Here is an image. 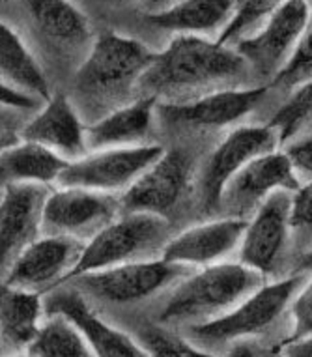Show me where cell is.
Returning a JSON list of instances; mask_svg holds the SVG:
<instances>
[{"label":"cell","instance_id":"35","mask_svg":"<svg viewBox=\"0 0 312 357\" xmlns=\"http://www.w3.org/2000/svg\"><path fill=\"white\" fill-rule=\"evenodd\" d=\"M284 152L292 159L295 170L299 174H306L312 178V135L290 142Z\"/></svg>","mask_w":312,"mask_h":357},{"label":"cell","instance_id":"4","mask_svg":"<svg viewBox=\"0 0 312 357\" xmlns=\"http://www.w3.org/2000/svg\"><path fill=\"white\" fill-rule=\"evenodd\" d=\"M155 53L144 41L118 32L98 36L83 64L75 70L77 92L95 105L114 103L116 109L127 105L136 100L131 94H136Z\"/></svg>","mask_w":312,"mask_h":357},{"label":"cell","instance_id":"17","mask_svg":"<svg viewBox=\"0 0 312 357\" xmlns=\"http://www.w3.org/2000/svg\"><path fill=\"white\" fill-rule=\"evenodd\" d=\"M21 139L53 150L68 161L90 152L88 123L83 122L75 105L64 94H53L24 122Z\"/></svg>","mask_w":312,"mask_h":357},{"label":"cell","instance_id":"31","mask_svg":"<svg viewBox=\"0 0 312 357\" xmlns=\"http://www.w3.org/2000/svg\"><path fill=\"white\" fill-rule=\"evenodd\" d=\"M290 340L305 339L312 335V273L306 277L299 292L295 294L290 305Z\"/></svg>","mask_w":312,"mask_h":357},{"label":"cell","instance_id":"37","mask_svg":"<svg viewBox=\"0 0 312 357\" xmlns=\"http://www.w3.org/2000/svg\"><path fill=\"white\" fill-rule=\"evenodd\" d=\"M279 357H312V335L305 339L284 342Z\"/></svg>","mask_w":312,"mask_h":357},{"label":"cell","instance_id":"19","mask_svg":"<svg viewBox=\"0 0 312 357\" xmlns=\"http://www.w3.org/2000/svg\"><path fill=\"white\" fill-rule=\"evenodd\" d=\"M270 84L230 88L202 96L187 103H157V112L166 123L189 128H224L242 120L267 96Z\"/></svg>","mask_w":312,"mask_h":357},{"label":"cell","instance_id":"29","mask_svg":"<svg viewBox=\"0 0 312 357\" xmlns=\"http://www.w3.org/2000/svg\"><path fill=\"white\" fill-rule=\"evenodd\" d=\"M312 120V77L305 84L295 88L283 109L271 118V126L277 129L281 142H288L301 128Z\"/></svg>","mask_w":312,"mask_h":357},{"label":"cell","instance_id":"3","mask_svg":"<svg viewBox=\"0 0 312 357\" xmlns=\"http://www.w3.org/2000/svg\"><path fill=\"white\" fill-rule=\"evenodd\" d=\"M306 277L305 273H292L264 282L223 318L182 333L193 344L219 357L243 340H265L283 346L290 337V305Z\"/></svg>","mask_w":312,"mask_h":357},{"label":"cell","instance_id":"34","mask_svg":"<svg viewBox=\"0 0 312 357\" xmlns=\"http://www.w3.org/2000/svg\"><path fill=\"white\" fill-rule=\"evenodd\" d=\"M281 344L265 342V340H243L230 346L221 357H279Z\"/></svg>","mask_w":312,"mask_h":357},{"label":"cell","instance_id":"7","mask_svg":"<svg viewBox=\"0 0 312 357\" xmlns=\"http://www.w3.org/2000/svg\"><path fill=\"white\" fill-rule=\"evenodd\" d=\"M165 153L159 144L103 148L70 161L58 185L124 195Z\"/></svg>","mask_w":312,"mask_h":357},{"label":"cell","instance_id":"22","mask_svg":"<svg viewBox=\"0 0 312 357\" xmlns=\"http://www.w3.org/2000/svg\"><path fill=\"white\" fill-rule=\"evenodd\" d=\"M142 15L148 26L166 34L219 40L232 21L234 0H180L163 12Z\"/></svg>","mask_w":312,"mask_h":357},{"label":"cell","instance_id":"23","mask_svg":"<svg viewBox=\"0 0 312 357\" xmlns=\"http://www.w3.org/2000/svg\"><path fill=\"white\" fill-rule=\"evenodd\" d=\"M157 101L153 98H136L127 105L107 112L88 123V148H125L148 144L146 137L153 123Z\"/></svg>","mask_w":312,"mask_h":357},{"label":"cell","instance_id":"25","mask_svg":"<svg viewBox=\"0 0 312 357\" xmlns=\"http://www.w3.org/2000/svg\"><path fill=\"white\" fill-rule=\"evenodd\" d=\"M0 81L40 101L51 98L42 64L17 30L0 21Z\"/></svg>","mask_w":312,"mask_h":357},{"label":"cell","instance_id":"24","mask_svg":"<svg viewBox=\"0 0 312 357\" xmlns=\"http://www.w3.org/2000/svg\"><path fill=\"white\" fill-rule=\"evenodd\" d=\"M68 159L30 141H17L0 153V189L8 185H58Z\"/></svg>","mask_w":312,"mask_h":357},{"label":"cell","instance_id":"39","mask_svg":"<svg viewBox=\"0 0 312 357\" xmlns=\"http://www.w3.org/2000/svg\"><path fill=\"white\" fill-rule=\"evenodd\" d=\"M294 273H305V275H311L312 273V247L306 252L301 255V258L295 264Z\"/></svg>","mask_w":312,"mask_h":357},{"label":"cell","instance_id":"27","mask_svg":"<svg viewBox=\"0 0 312 357\" xmlns=\"http://www.w3.org/2000/svg\"><path fill=\"white\" fill-rule=\"evenodd\" d=\"M30 357H98L88 340L62 314H47L40 335L29 350Z\"/></svg>","mask_w":312,"mask_h":357},{"label":"cell","instance_id":"12","mask_svg":"<svg viewBox=\"0 0 312 357\" xmlns=\"http://www.w3.org/2000/svg\"><path fill=\"white\" fill-rule=\"evenodd\" d=\"M30 29L60 59L83 64L98 36L71 0H21Z\"/></svg>","mask_w":312,"mask_h":357},{"label":"cell","instance_id":"26","mask_svg":"<svg viewBox=\"0 0 312 357\" xmlns=\"http://www.w3.org/2000/svg\"><path fill=\"white\" fill-rule=\"evenodd\" d=\"M122 328L141 342L150 357H219L193 344L180 329L155 322L148 314H133Z\"/></svg>","mask_w":312,"mask_h":357},{"label":"cell","instance_id":"6","mask_svg":"<svg viewBox=\"0 0 312 357\" xmlns=\"http://www.w3.org/2000/svg\"><path fill=\"white\" fill-rule=\"evenodd\" d=\"M171 238V222L165 215L124 211L116 221L86 241L83 257L70 279L114 266L161 258Z\"/></svg>","mask_w":312,"mask_h":357},{"label":"cell","instance_id":"9","mask_svg":"<svg viewBox=\"0 0 312 357\" xmlns=\"http://www.w3.org/2000/svg\"><path fill=\"white\" fill-rule=\"evenodd\" d=\"M309 15L311 0H288L256 34L234 45L247 60L253 75H258L265 84L277 79L294 56Z\"/></svg>","mask_w":312,"mask_h":357},{"label":"cell","instance_id":"20","mask_svg":"<svg viewBox=\"0 0 312 357\" xmlns=\"http://www.w3.org/2000/svg\"><path fill=\"white\" fill-rule=\"evenodd\" d=\"M187 158L180 150L161 155L144 174L120 195L124 211H150L165 215L187 188Z\"/></svg>","mask_w":312,"mask_h":357},{"label":"cell","instance_id":"13","mask_svg":"<svg viewBox=\"0 0 312 357\" xmlns=\"http://www.w3.org/2000/svg\"><path fill=\"white\" fill-rule=\"evenodd\" d=\"M290 232L292 191H279L265 199L247 222L240 247V262L270 279L281 268Z\"/></svg>","mask_w":312,"mask_h":357},{"label":"cell","instance_id":"1","mask_svg":"<svg viewBox=\"0 0 312 357\" xmlns=\"http://www.w3.org/2000/svg\"><path fill=\"white\" fill-rule=\"evenodd\" d=\"M253 70L230 45L198 36H174L139 82L136 98L157 103H187L202 96L245 88Z\"/></svg>","mask_w":312,"mask_h":357},{"label":"cell","instance_id":"2","mask_svg":"<svg viewBox=\"0 0 312 357\" xmlns=\"http://www.w3.org/2000/svg\"><path fill=\"white\" fill-rule=\"evenodd\" d=\"M264 282L267 279L262 273L242 262L213 264L178 282L150 307L148 317L163 326L185 331L223 318Z\"/></svg>","mask_w":312,"mask_h":357},{"label":"cell","instance_id":"15","mask_svg":"<svg viewBox=\"0 0 312 357\" xmlns=\"http://www.w3.org/2000/svg\"><path fill=\"white\" fill-rule=\"evenodd\" d=\"M279 144H281V135L271 123L234 129L215 148L212 158L208 159L204 176H202L204 204L210 210L219 208L223 191L230 180L256 158L275 152Z\"/></svg>","mask_w":312,"mask_h":357},{"label":"cell","instance_id":"16","mask_svg":"<svg viewBox=\"0 0 312 357\" xmlns=\"http://www.w3.org/2000/svg\"><path fill=\"white\" fill-rule=\"evenodd\" d=\"M299 185V172L295 170L288 153L275 150L251 161L230 180L224 188L219 208L232 210L228 217H242L240 213L243 211L258 210L260 204L273 193H294Z\"/></svg>","mask_w":312,"mask_h":357},{"label":"cell","instance_id":"21","mask_svg":"<svg viewBox=\"0 0 312 357\" xmlns=\"http://www.w3.org/2000/svg\"><path fill=\"white\" fill-rule=\"evenodd\" d=\"M45 318L43 294L0 282V357L29 354Z\"/></svg>","mask_w":312,"mask_h":357},{"label":"cell","instance_id":"30","mask_svg":"<svg viewBox=\"0 0 312 357\" xmlns=\"http://www.w3.org/2000/svg\"><path fill=\"white\" fill-rule=\"evenodd\" d=\"M312 77V0H311V15H309V23L305 26V32L301 36L297 49H295L294 56L277 75V79L271 82L270 86L283 88V90H292L299 88L305 84Z\"/></svg>","mask_w":312,"mask_h":357},{"label":"cell","instance_id":"14","mask_svg":"<svg viewBox=\"0 0 312 357\" xmlns=\"http://www.w3.org/2000/svg\"><path fill=\"white\" fill-rule=\"evenodd\" d=\"M47 185H8L0 191V281L26 247L43 234Z\"/></svg>","mask_w":312,"mask_h":357},{"label":"cell","instance_id":"36","mask_svg":"<svg viewBox=\"0 0 312 357\" xmlns=\"http://www.w3.org/2000/svg\"><path fill=\"white\" fill-rule=\"evenodd\" d=\"M0 103H2V105L15 107L19 111H24L29 112V114H32V112L38 111L45 101H40L36 100V98H32V96L23 94V92H19V90L12 88L10 84H6V82L0 81Z\"/></svg>","mask_w":312,"mask_h":357},{"label":"cell","instance_id":"33","mask_svg":"<svg viewBox=\"0 0 312 357\" xmlns=\"http://www.w3.org/2000/svg\"><path fill=\"white\" fill-rule=\"evenodd\" d=\"M29 116V112L0 103V153L21 141V131Z\"/></svg>","mask_w":312,"mask_h":357},{"label":"cell","instance_id":"18","mask_svg":"<svg viewBox=\"0 0 312 357\" xmlns=\"http://www.w3.org/2000/svg\"><path fill=\"white\" fill-rule=\"evenodd\" d=\"M247 222L242 217H223L191 227L182 234L172 236L161 258L193 270L226 262L232 252L240 251Z\"/></svg>","mask_w":312,"mask_h":357},{"label":"cell","instance_id":"40","mask_svg":"<svg viewBox=\"0 0 312 357\" xmlns=\"http://www.w3.org/2000/svg\"><path fill=\"white\" fill-rule=\"evenodd\" d=\"M107 4H111V6H116V8H125V6H131V4H141L142 0H105Z\"/></svg>","mask_w":312,"mask_h":357},{"label":"cell","instance_id":"10","mask_svg":"<svg viewBox=\"0 0 312 357\" xmlns=\"http://www.w3.org/2000/svg\"><path fill=\"white\" fill-rule=\"evenodd\" d=\"M84 245V241L65 236L42 234L19 255L0 282L45 296L70 281Z\"/></svg>","mask_w":312,"mask_h":357},{"label":"cell","instance_id":"8","mask_svg":"<svg viewBox=\"0 0 312 357\" xmlns=\"http://www.w3.org/2000/svg\"><path fill=\"white\" fill-rule=\"evenodd\" d=\"M124 213L122 199L83 188L56 185L43 213V234L90 241Z\"/></svg>","mask_w":312,"mask_h":357},{"label":"cell","instance_id":"38","mask_svg":"<svg viewBox=\"0 0 312 357\" xmlns=\"http://www.w3.org/2000/svg\"><path fill=\"white\" fill-rule=\"evenodd\" d=\"M176 2H180V0H142L139 8L142 10V13H157L174 6Z\"/></svg>","mask_w":312,"mask_h":357},{"label":"cell","instance_id":"32","mask_svg":"<svg viewBox=\"0 0 312 357\" xmlns=\"http://www.w3.org/2000/svg\"><path fill=\"white\" fill-rule=\"evenodd\" d=\"M292 232L303 243L312 240V178L292 193ZM312 247V243H311ZM309 247V249H311ZM306 249V251H309ZM305 251V252H306Z\"/></svg>","mask_w":312,"mask_h":357},{"label":"cell","instance_id":"5","mask_svg":"<svg viewBox=\"0 0 312 357\" xmlns=\"http://www.w3.org/2000/svg\"><path fill=\"white\" fill-rule=\"evenodd\" d=\"M193 271L189 266L153 258L84 273L68 282H73V287L95 307L139 310L146 303L153 307Z\"/></svg>","mask_w":312,"mask_h":357},{"label":"cell","instance_id":"11","mask_svg":"<svg viewBox=\"0 0 312 357\" xmlns=\"http://www.w3.org/2000/svg\"><path fill=\"white\" fill-rule=\"evenodd\" d=\"M43 298L47 314H62L75 324L98 357H150L127 329L101 317L75 287L60 284Z\"/></svg>","mask_w":312,"mask_h":357},{"label":"cell","instance_id":"28","mask_svg":"<svg viewBox=\"0 0 312 357\" xmlns=\"http://www.w3.org/2000/svg\"><path fill=\"white\" fill-rule=\"evenodd\" d=\"M288 0H234L232 21L217 41L234 47L254 36Z\"/></svg>","mask_w":312,"mask_h":357}]
</instances>
